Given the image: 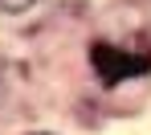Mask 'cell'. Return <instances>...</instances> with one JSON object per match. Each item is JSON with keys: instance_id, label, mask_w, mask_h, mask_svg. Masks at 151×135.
Listing matches in <instances>:
<instances>
[{"instance_id": "1", "label": "cell", "mask_w": 151, "mask_h": 135, "mask_svg": "<svg viewBox=\"0 0 151 135\" xmlns=\"http://www.w3.org/2000/svg\"><path fill=\"white\" fill-rule=\"evenodd\" d=\"M90 66H94L102 86H119L127 78H143V74H151V45H147L143 33L131 37V41L98 37L90 45Z\"/></svg>"}, {"instance_id": "2", "label": "cell", "mask_w": 151, "mask_h": 135, "mask_svg": "<svg viewBox=\"0 0 151 135\" xmlns=\"http://www.w3.org/2000/svg\"><path fill=\"white\" fill-rule=\"evenodd\" d=\"M33 4H37V0H0V12H25Z\"/></svg>"}, {"instance_id": "3", "label": "cell", "mask_w": 151, "mask_h": 135, "mask_svg": "<svg viewBox=\"0 0 151 135\" xmlns=\"http://www.w3.org/2000/svg\"><path fill=\"white\" fill-rule=\"evenodd\" d=\"M33 135H49V131H33Z\"/></svg>"}]
</instances>
